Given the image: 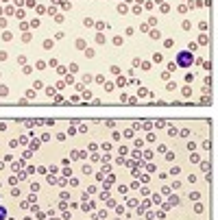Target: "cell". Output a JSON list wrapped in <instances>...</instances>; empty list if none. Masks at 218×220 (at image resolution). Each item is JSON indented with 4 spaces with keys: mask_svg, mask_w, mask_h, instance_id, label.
I'll return each instance as SVG.
<instances>
[{
    "mask_svg": "<svg viewBox=\"0 0 218 220\" xmlns=\"http://www.w3.org/2000/svg\"><path fill=\"white\" fill-rule=\"evenodd\" d=\"M5 214H7V211H5L2 207H0V220H2V218H5Z\"/></svg>",
    "mask_w": 218,
    "mask_h": 220,
    "instance_id": "7a4b0ae2",
    "label": "cell"
},
{
    "mask_svg": "<svg viewBox=\"0 0 218 220\" xmlns=\"http://www.w3.org/2000/svg\"><path fill=\"white\" fill-rule=\"evenodd\" d=\"M192 53L190 50H181L179 55H177V65H181V68H190L192 65Z\"/></svg>",
    "mask_w": 218,
    "mask_h": 220,
    "instance_id": "6da1fadb",
    "label": "cell"
}]
</instances>
